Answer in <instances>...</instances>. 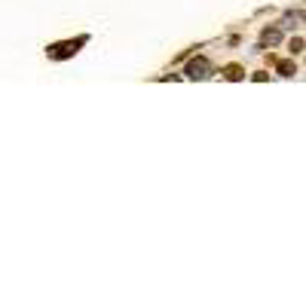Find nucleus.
<instances>
[{
	"label": "nucleus",
	"instance_id": "nucleus-1",
	"mask_svg": "<svg viewBox=\"0 0 306 306\" xmlns=\"http://www.w3.org/2000/svg\"><path fill=\"white\" fill-rule=\"evenodd\" d=\"M208 70H211V64H208V58H202V55L187 64V77H190V80H202V77H208Z\"/></svg>",
	"mask_w": 306,
	"mask_h": 306
},
{
	"label": "nucleus",
	"instance_id": "nucleus-2",
	"mask_svg": "<svg viewBox=\"0 0 306 306\" xmlns=\"http://www.w3.org/2000/svg\"><path fill=\"white\" fill-rule=\"evenodd\" d=\"M77 46H80V43H58V46L49 49V55H52V58H67V55L77 52Z\"/></svg>",
	"mask_w": 306,
	"mask_h": 306
},
{
	"label": "nucleus",
	"instance_id": "nucleus-3",
	"mask_svg": "<svg viewBox=\"0 0 306 306\" xmlns=\"http://www.w3.org/2000/svg\"><path fill=\"white\" fill-rule=\"evenodd\" d=\"M273 64L279 67V74H282V77H294V74H297V64H294L291 58H282V61H273Z\"/></svg>",
	"mask_w": 306,
	"mask_h": 306
},
{
	"label": "nucleus",
	"instance_id": "nucleus-4",
	"mask_svg": "<svg viewBox=\"0 0 306 306\" xmlns=\"http://www.w3.org/2000/svg\"><path fill=\"white\" fill-rule=\"evenodd\" d=\"M224 77L236 83V80H242V77H245V67H242V64H227V67H224Z\"/></svg>",
	"mask_w": 306,
	"mask_h": 306
},
{
	"label": "nucleus",
	"instance_id": "nucleus-5",
	"mask_svg": "<svg viewBox=\"0 0 306 306\" xmlns=\"http://www.w3.org/2000/svg\"><path fill=\"white\" fill-rule=\"evenodd\" d=\"M261 40H264L267 46H276V43L282 40V34H279V28H267V31L261 34Z\"/></svg>",
	"mask_w": 306,
	"mask_h": 306
},
{
	"label": "nucleus",
	"instance_id": "nucleus-6",
	"mask_svg": "<svg viewBox=\"0 0 306 306\" xmlns=\"http://www.w3.org/2000/svg\"><path fill=\"white\" fill-rule=\"evenodd\" d=\"M288 46H291V52H294V55H297V52H303V37H294Z\"/></svg>",
	"mask_w": 306,
	"mask_h": 306
}]
</instances>
